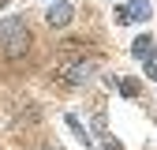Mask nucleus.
I'll list each match as a JSON object with an SVG mask.
<instances>
[{
    "label": "nucleus",
    "instance_id": "nucleus-9",
    "mask_svg": "<svg viewBox=\"0 0 157 150\" xmlns=\"http://www.w3.org/2000/svg\"><path fill=\"white\" fill-rule=\"evenodd\" d=\"M4 4H8V0H0V8H4Z\"/></svg>",
    "mask_w": 157,
    "mask_h": 150
},
{
    "label": "nucleus",
    "instance_id": "nucleus-1",
    "mask_svg": "<svg viewBox=\"0 0 157 150\" xmlns=\"http://www.w3.org/2000/svg\"><path fill=\"white\" fill-rule=\"evenodd\" d=\"M0 49H4L8 56H23V53H30V26H26L19 15H11V19H4V23H0Z\"/></svg>",
    "mask_w": 157,
    "mask_h": 150
},
{
    "label": "nucleus",
    "instance_id": "nucleus-3",
    "mask_svg": "<svg viewBox=\"0 0 157 150\" xmlns=\"http://www.w3.org/2000/svg\"><path fill=\"white\" fill-rule=\"evenodd\" d=\"M71 15H75L71 4H52L49 15H45V23H49V26H67V23H71Z\"/></svg>",
    "mask_w": 157,
    "mask_h": 150
},
{
    "label": "nucleus",
    "instance_id": "nucleus-8",
    "mask_svg": "<svg viewBox=\"0 0 157 150\" xmlns=\"http://www.w3.org/2000/svg\"><path fill=\"white\" fill-rule=\"evenodd\" d=\"M101 150H124V146H120V143H105Z\"/></svg>",
    "mask_w": 157,
    "mask_h": 150
},
{
    "label": "nucleus",
    "instance_id": "nucleus-5",
    "mask_svg": "<svg viewBox=\"0 0 157 150\" xmlns=\"http://www.w3.org/2000/svg\"><path fill=\"white\" fill-rule=\"evenodd\" d=\"M150 45H153L150 38H139V41L131 45V53H135V56H142V60H146V56H150Z\"/></svg>",
    "mask_w": 157,
    "mask_h": 150
},
{
    "label": "nucleus",
    "instance_id": "nucleus-4",
    "mask_svg": "<svg viewBox=\"0 0 157 150\" xmlns=\"http://www.w3.org/2000/svg\"><path fill=\"white\" fill-rule=\"evenodd\" d=\"M127 11H131V19H150V0H131Z\"/></svg>",
    "mask_w": 157,
    "mask_h": 150
},
{
    "label": "nucleus",
    "instance_id": "nucleus-2",
    "mask_svg": "<svg viewBox=\"0 0 157 150\" xmlns=\"http://www.w3.org/2000/svg\"><path fill=\"white\" fill-rule=\"evenodd\" d=\"M60 71H64V83H86V75L94 68L82 64V60H60Z\"/></svg>",
    "mask_w": 157,
    "mask_h": 150
},
{
    "label": "nucleus",
    "instance_id": "nucleus-7",
    "mask_svg": "<svg viewBox=\"0 0 157 150\" xmlns=\"http://www.w3.org/2000/svg\"><path fill=\"white\" fill-rule=\"evenodd\" d=\"M146 75H150V79H157V60H146Z\"/></svg>",
    "mask_w": 157,
    "mask_h": 150
},
{
    "label": "nucleus",
    "instance_id": "nucleus-6",
    "mask_svg": "<svg viewBox=\"0 0 157 150\" xmlns=\"http://www.w3.org/2000/svg\"><path fill=\"white\" fill-rule=\"evenodd\" d=\"M120 94H124V98H135V94H139V83H135V79H124L120 83Z\"/></svg>",
    "mask_w": 157,
    "mask_h": 150
}]
</instances>
